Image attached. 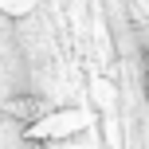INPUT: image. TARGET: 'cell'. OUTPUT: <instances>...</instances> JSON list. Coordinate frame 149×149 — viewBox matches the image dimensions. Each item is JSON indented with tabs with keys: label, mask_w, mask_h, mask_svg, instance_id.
Instances as JSON below:
<instances>
[{
	"label": "cell",
	"mask_w": 149,
	"mask_h": 149,
	"mask_svg": "<svg viewBox=\"0 0 149 149\" xmlns=\"http://www.w3.org/2000/svg\"><path fill=\"white\" fill-rule=\"evenodd\" d=\"M8 114L20 118V122H36L39 114H43V102H39V98H12V102H8Z\"/></svg>",
	"instance_id": "6da1fadb"
},
{
	"label": "cell",
	"mask_w": 149,
	"mask_h": 149,
	"mask_svg": "<svg viewBox=\"0 0 149 149\" xmlns=\"http://www.w3.org/2000/svg\"><path fill=\"white\" fill-rule=\"evenodd\" d=\"M145 98H149V51H145Z\"/></svg>",
	"instance_id": "7a4b0ae2"
}]
</instances>
